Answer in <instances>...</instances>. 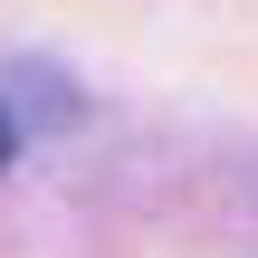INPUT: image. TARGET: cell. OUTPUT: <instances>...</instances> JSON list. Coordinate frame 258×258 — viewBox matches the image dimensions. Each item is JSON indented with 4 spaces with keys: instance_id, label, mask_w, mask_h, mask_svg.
Listing matches in <instances>:
<instances>
[{
    "instance_id": "6da1fadb",
    "label": "cell",
    "mask_w": 258,
    "mask_h": 258,
    "mask_svg": "<svg viewBox=\"0 0 258 258\" xmlns=\"http://www.w3.org/2000/svg\"><path fill=\"white\" fill-rule=\"evenodd\" d=\"M10 144H19V124H10V105H0V172H10Z\"/></svg>"
}]
</instances>
